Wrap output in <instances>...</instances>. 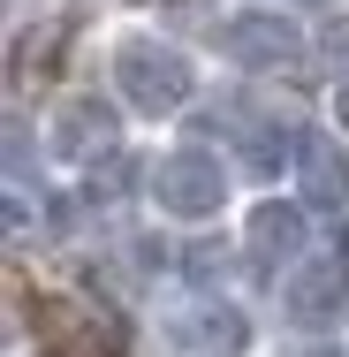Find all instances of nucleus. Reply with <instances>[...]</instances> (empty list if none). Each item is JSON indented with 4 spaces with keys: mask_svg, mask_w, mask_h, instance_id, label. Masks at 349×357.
Segmentation results:
<instances>
[{
    "mask_svg": "<svg viewBox=\"0 0 349 357\" xmlns=\"http://www.w3.org/2000/svg\"><path fill=\"white\" fill-rule=\"evenodd\" d=\"M114 84H122V99L137 114H175L190 99V61L175 46H160V38H122L114 46Z\"/></svg>",
    "mask_w": 349,
    "mask_h": 357,
    "instance_id": "f257e3e1",
    "label": "nucleus"
},
{
    "mask_svg": "<svg viewBox=\"0 0 349 357\" xmlns=\"http://www.w3.org/2000/svg\"><path fill=\"white\" fill-rule=\"evenodd\" d=\"M152 198H160V213H175V220H212L220 198H228V175H220L212 152L183 144L167 160H152Z\"/></svg>",
    "mask_w": 349,
    "mask_h": 357,
    "instance_id": "f03ea898",
    "label": "nucleus"
},
{
    "mask_svg": "<svg viewBox=\"0 0 349 357\" xmlns=\"http://www.w3.org/2000/svg\"><path fill=\"white\" fill-rule=\"evenodd\" d=\"M220 46H228V61H243V69H288V61H304V31L274 15V8H251V15H235L228 31H220Z\"/></svg>",
    "mask_w": 349,
    "mask_h": 357,
    "instance_id": "7ed1b4c3",
    "label": "nucleus"
},
{
    "mask_svg": "<svg viewBox=\"0 0 349 357\" xmlns=\"http://www.w3.org/2000/svg\"><path fill=\"white\" fill-rule=\"evenodd\" d=\"M296 175H304V198H311V206H327V213L349 206V152H342L334 130H304V144H296Z\"/></svg>",
    "mask_w": 349,
    "mask_h": 357,
    "instance_id": "20e7f679",
    "label": "nucleus"
},
{
    "mask_svg": "<svg viewBox=\"0 0 349 357\" xmlns=\"http://www.w3.org/2000/svg\"><path fill=\"white\" fill-rule=\"evenodd\" d=\"M107 144H114V107L99 91H76L69 107L54 114V152L61 160H99Z\"/></svg>",
    "mask_w": 349,
    "mask_h": 357,
    "instance_id": "39448f33",
    "label": "nucleus"
},
{
    "mask_svg": "<svg viewBox=\"0 0 349 357\" xmlns=\"http://www.w3.org/2000/svg\"><path fill=\"white\" fill-rule=\"evenodd\" d=\"M251 251H258V259H296V251H304V206L266 198V206L251 213Z\"/></svg>",
    "mask_w": 349,
    "mask_h": 357,
    "instance_id": "423d86ee",
    "label": "nucleus"
},
{
    "mask_svg": "<svg viewBox=\"0 0 349 357\" xmlns=\"http://www.w3.org/2000/svg\"><path fill=\"white\" fill-rule=\"evenodd\" d=\"M342 259H334V266H311V274H296V289H288V312H296V319H304V327H327V319H334V312H342Z\"/></svg>",
    "mask_w": 349,
    "mask_h": 357,
    "instance_id": "0eeeda50",
    "label": "nucleus"
},
{
    "mask_svg": "<svg viewBox=\"0 0 349 357\" xmlns=\"http://www.w3.org/2000/svg\"><path fill=\"white\" fill-rule=\"evenodd\" d=\"M296 130H281V122H258L251 137H243V167L258 175V183H281V167H296Z\"/></svg>",
    "mask_w": 349,
    "mask_h": 357,
    "instance_id": "6e6552de",
    "label": "nucleus"
},
{
    "mask_svg": "<svg viewBox=\"0 0 349 357\" xmlns=\"http://www.w3.org/2000/svg\"><path fill=\"white\" fill-rule=\"evenodd\" d=\"M183 335H190V342H198L205 357H235V350H243V319H235L228 304H198Z\"/></svg>",
    "mask_w": 349,
    "mask_h": 357,
    "instance_id": "1a4fd4ad",
    "label": "nucleus"
},
{
    "mask_svg": "<svg viewBox=\"0 0 349 357\" xmlns=\"http://www.w3.org/2000/svg\"><path fill=\"white\" fill-rule=\"evenodd\" d=\"M130 175H152V167H137L130 152H114L107 167L91 160V183H84V190H91V198H122V190H130Z\"/></svg>",
    "mask_w": 349,
    "mask_h": 357,
    "instance_id": "9d476101",
    "label": "nucleus"
},
{
    "mask_svg": "<svg viewBox=\"0 0 349 357\" xmlns=\"http://www.w3.org/2000/svg\"><path fill=\"white\" fill-rule=\"evenodd\" d=\"M8 183H31V137H23V122H8Z\"/></svg>",
    "mask_w": 349,
    "mask_h": 357,
    "instance_id": "9b49d317",
    "label": "nucleus"
},
{
    "mask_svg": "<svg viewBox=\"0 0 349 357\" xmlns=\"http://www.w3.org/2000/svg\"><path fill=\"white\" fill-rule=\"evenodd\" d=\"M160 8H167V23H205V15H212L205 0H160Z\"/></svg>",
    "mask_w": 349,
    "mask_h": 357,
    "instance_id": "f8f14e48",
    "label": "nucleus"
},
{
    "mask_svg": "<svg viewBox=\"0 0 349 357\" xmlns=\"http://www.w3.org/2000/svg\"><path fill=\"white\" fill-rule=\"evenodd\" d=\"M334 122H342V130H349V76H342V84H334Z\"/></svg>",
    "mask_w": 349,
    "mask_h": 357,
    "instance_id": "ddd939ff",
    "label": "nucleus"
},
{
    "mask_svg": "<svg viewBox=\"0 0 349 357\" xmlns=\"http://www.w3.org/2000/svg\"><path fill=\"white\" fill-rule=\"evenodd\" d=\"M334 259H342V274H349V228H342V236H334Z\"/></svg>",
    "mask_w": 349,
    "mask_h": 357,
    "instance_id": "4468645a",
    "label": "nucleus"
},
{
    "mask_svg": "<svg viewBox=\"0 0 349 357\" xmlns=\"http://www.w3.org/2000/svg\"><path fill=\"white\" fill-rule=\"evenodd\" d=\"M61 357H99V350H61Z\"/></svg>",
    "mask_w": 349,
    "mask_h": 357,
    "instance_id": "2eb2a0df",
    "label": "nucleus"
}]
</instances>
